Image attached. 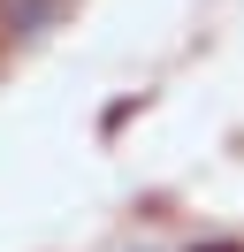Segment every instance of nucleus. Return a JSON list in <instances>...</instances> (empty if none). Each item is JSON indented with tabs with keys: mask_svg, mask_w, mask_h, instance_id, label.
<instances>
[{
	"mask_svg": "<svg viewBox=\"0 0 244 252\" xmlns=\"http://www.w3.org/2000/svg\"><path fill=\"white\" fill-rule=\"evenodd\" d=\"M198 252H244V245H198Z\"/></svg>",
	"mask_w": 244,
	"mask_h": 252,
	"instance_id": "obj_1",
	"label": "nucleus"
}]
</instances>
